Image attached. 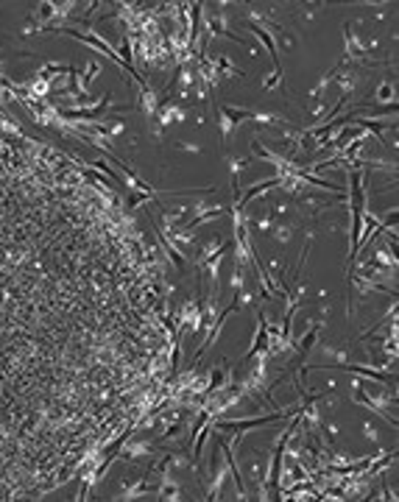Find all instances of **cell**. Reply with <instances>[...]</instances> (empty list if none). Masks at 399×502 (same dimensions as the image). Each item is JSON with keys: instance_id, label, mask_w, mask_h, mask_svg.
Masks as SVG:
<instances>
[{"instance_id": "1", "label": "cell", "mask_w": 399, "mask_h": 502, "mask_svg": "<svg viewBox=\"0 0 399 502\" xmlns=\"http://www.w3.org/2000/svg\"><path fill=\"white\" fill-rule=\"evenodd\" d=\"M218 123H221V134H224V140H229L232 137V131L240 126V123H246V120H257V123H282V118H277V115H266V112H252V109H243V107H229V104H224V107H218Z\"/></svg>"}, {"instance_id": "2", "label": "cell", "mask_w": 399, "mask_h": 502, "mask_svg": "<svg viewBox=\"0 0 399 502\" xmlns=\"http://www.w3.org/2000/svg\"><path fill=\"white\" fill-rule=\"evenodd\" d=\"M45 31H54V34H65V36H73V39H78L81 45H89V47H95V50H98V54L109 56V59H112L115 65L126 67V73H131V70H129V65H126V62L120 59V54H118V50H115V47H112V45L107 42V39H101L98 34H92V31H89V34H84V31H76V28H45ZM131 76H134V81H137L140 87H145V81H142V76H140V73H131Z\"/></svg>"}, {"instance_id": "4", "label": "cell", "mask_w": 399, "mask_h": 502, "mask_svg": "<svg viewBox=\"0 0 399 502\" xmlns=\"http://www.w3.org/2000/svg\"><path fill=\"white\" fill-rule=\"evenodd\" d=\"M154 449H157V446H154L151 441H134V444H129V446H126V452H123L120 458L131 461V458H140V455H151Z\"/></svg>"}, {"instance_id": "6", "label": "cell", "mask_w": 399, "mask_h": 502, "mask_svg": "<svg viewBox=\"0 0 399 502\" xmlns=\"http://www.w3.org/2000/svg\"><path fill=\"white\" fill-rule=\"evenodd\" d=\"M279 81H282V73H279V70H274V76L263 81V89H274V87H279Z\"/></svg>"}, {"instance_id": "5", "label": "cell", "mask_w": 399, "mask_h": 502, "mask_svg": "<svg viewBox=\"0 0 399 502\" xmlns=\"http://www.w3.org/2000/svg\"><path fill=\"white\" fill-rule=\"evenodd\" d=\"M98 73H101V65H98V62H87L84 73H78V76H81V84H84V87L89 89V81H92V78H95Z\"/></svg>"}, {"instance_id": "7", "label": "cell", "mask_w": 399, "mask_h": 502, "mask_svg": "<svg viewBox=\"0 0 399 502\" xmlns=\"http://www.w3.org/2000/svg\"><path fill=\"white\" fill-rule=\"evenodd\" d=\"M377 95H380L382 100H388V104H393V89H391V84H382V87L377 89Z\"/></svg>"}, {"instance_id": "3", "label": "cell", "mask_w": 399, "mask_h": 502, "mask_svg": "<svg viewBox=\"0 0 399 502\" xmlns=\"http://www.w3.org/2000/svg\"><path fill=\"white\" fill-rule=\"evenodd\" d=\"M248 31H252V34H255V36H257L266 47H268V56L274 59V70H279V62H277V42H274V36H271L268 31H263L257 23H248Z\"/></svg>"}]
</instances>
